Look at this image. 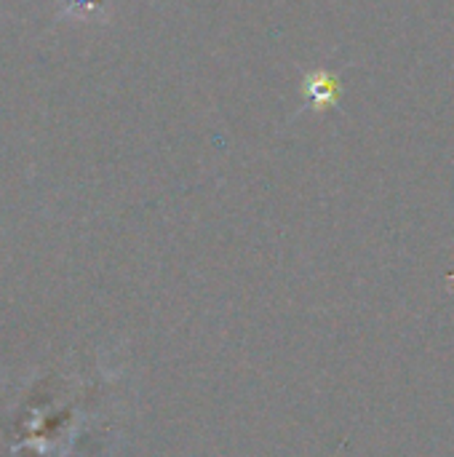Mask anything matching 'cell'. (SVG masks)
I'll return each mask as SVG.
<instances>
[{"label": "cell", "mask_w": 454, "mask_h": 457, "mask_svg": "<svg viewBox=\"0 0 454 457\" xmlns=\"http://www.w3.org/2000/svg\"><path fill=\"white\" fill-rule=\"evenodd\" d=\"M337 94H340V80L326 70H318L305 80V96L310 99L313 107H332L337 102Z\"/></svg>", "instance_id": "1"}]
</instances>
